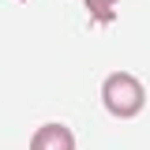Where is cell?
I'll list each match as a JSON object with an SVG mask.
<instances>
[{
    "mask_svg": "<svg viewBox=\"0 0 150 150\" xmlns=\"http://www.w3.org/2000/svg\"><path fill=\"white\" fill-rule=\"evenodd\" d=\"M101 101H105V109L112 116H135V112L143 109V101H146V90H143V83L128 71H112L105 83H101Z\"/></svg>",
    "mask_w": 150,
    "mask_h": 150,
    "instance_id": "6da1fadb",
    "label": "cell"
},
{
    "mask_svg": "<svg viewBox=\"0 0 150 150\" xmlns=\"http://www.w3.org/2000/svg\"><path fill=\"white\" fill-rule=\"evenodd\" d=\"M30 150H75V135L68 124H45L34 131Z\"/></svg>",
    "mask_w": 150,
    "mask_h": 150,
    "instance_id": "7a4b0ae2",
    "label": "cell"
},
{
    "mask_svg": "<svg viewBox=\"0 0 150 150\" xmlns=\"http://www.w3.org/2000/svg\"><path fill=\"white\" fill-rule=\"evenodd\" d=\"M112 4H116V0H86V8H90V15L98 19V23H101V19L112 23V15H116V8H112Z\"/></svg>",
    "mask_w": 150,
    "mask_h": 150,
    "instance_id": "3957f363",
    "label": "cell"
}]
</instances>
